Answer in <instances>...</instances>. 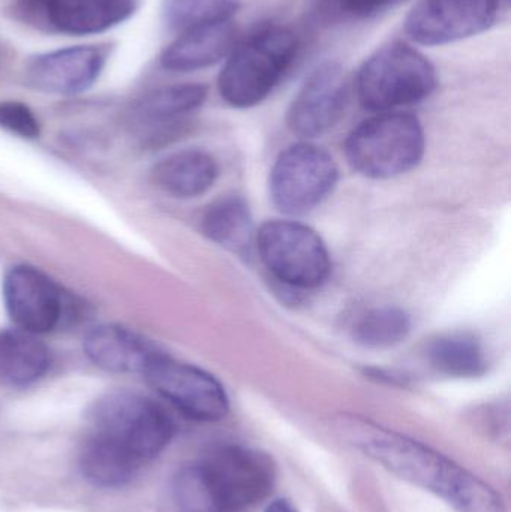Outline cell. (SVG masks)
I'll use <instances>...</instances> for the list:
<instances>
[{"label": "cell", "instance_id": "6da1fadb", "mask_svg": "<svg viewBox=\"0 0 511 512\" xmlns=\"http://www.w3.org/2000/svg\"><path fill=\"white\" fill-rule=\"evenodd\" d=\"M345 438L401 480L440 496L458 512H506L500 493L422 442L371 421L344 420Z\"/></svg>", "mask_w": 511, "mask_h": 512}, {"label": "cell", "instance_id": "7a4b0ae2", "mask_svg": "<svg viewBox=\"0 0 511 512\" xmlns=\"http://www.w3.org/2000/svg\"><path fill=\"white\" fill-rule=\"evenodd\" d=\"M90 436L111 445L143 466L170 444L174 424L150 397L129 390L110 391L87 414Z\"/></svg>", "mask_w": 511, "mask_h": 512}, {"label": "cell", "instance_id": "3957f363", "mask_svg": "<svg viewBox=\"0 0 511 512\" xmlns=\"http://www.w3.org/2000/svg\"><path fill=\"white\" fill-rule=\"evenodd\" d=\"M297 54V38L278 24L251 33L228 54L218 77L221 98L231 107L251 108L273 92Z\"/></svg>", "mask_w": 511, "mask_h": 512}, {"label": "cell", "instance_id": "277c9868", "mask_svg": "<svg viewBox=\"0 0 511 512\" xmlns=\"http://www.w3.org/2000/svg\"><path fill=\"white\" fill-rule=\"evenodd\" d=\"M431 60L404 42L384 45L360 66L356 92L365 110L387 113L429 98L437 89Z\"/></svg>", "mask_w": 511, "mask_h": 512}, {"label": "cell", "instance_id": "5b68a950", "mask_svg": "<svg viewBox=\"0 0 511 512\" xmlns=\"http://www.w3.org/2000/svg\"><path fill=\"white\" fill-rule=\"evenodd\" d=\"M425 132L416 116L380 113L351 131L345 141L348 164L368 179L384 180L416 168L425 155Z\"/></svg>", "mask_w": 511, "mask_h": 512}, {"label": "cell", "instance_id": "8992f818", "mask_svg": "<svg viewBox=\"0 0 511 512\" xmlns=\"http://www.w3.org/2000/svg\"><path fill=\"white\" fill-rule=\"evenodd\" d=\"M197 465L218 512H243L264 501L278 475L269 454L234 444L213 447Z\"/></svg>", "mask_w": 511, "mask_h": 512}, {"label": "cell", "instance_id": "52a82bcc", "mask_svg": "<svg viewBox=\"0 0 511 512\" xmlns=\"http://www.w3.org/2000/svg\"><path fill=\"white\" fill-rule=\"evenodd\" d=\"M255 246L273 277L293 289L318 288L332 270L326 243L299 222H266L255 234Z\"/></svg>", "mask_w": 511, "mask_h": 512}, {"label": "cell", "instance_id": "ba28073f", "mask_svg": "<svg viewBox=\"0 0 511 512\" xmlns=\"http://www.w3.org/2000/svg\"><path fill=\"white\" fill-rule=\"evenodd\" d=\"M338 177L335 159L326 149L312 143L293 144L270 171L273 206L285 215H306L332 194Z\"/></svg>", "mask_w": 511, "mask_h": 512}, {"label": "cell", "instance_id": "9c48e42d", "mask_svg": "<svg viewBox=\"0 0 511 512\" xmlns=\"http://www.w3.org/2000/svg\"><path fill=\"white\" fill-rule=\"evenodd\" d=\"M147 384L183 415L200 423L227 417L230 400L215 376L159 352L141 373Z\"/></svg>", "mask_w": 511, "mask_h": 512}, {"label": "cell", "instance_id": "30bf717a", "mask_svg": "<svg viewBox=\"0 0 511 512\" xmlns=\"http://www.w3.org/2000/svg\"><path fill=\"white\" fill-rule=\"evenodd\" d=\"M501 0H420L405 18L404 29L420 45L452 44L494 26Z\"/></svg>", "mask_w": 511, "mask_h": 512}, {"label": "cell", "instance_id": "8fae6325", "mask_svg": "<svg viewBox=\"0 0 511 512\" xmlns=\"http://www.w3.org/2000/svg\"><path fill=\"white\" fill-rule=\"evenodd\" d=\"M135 0H14L15 18L59 35L83 36L105 32L128 20Z\"/></svg>", "mask_w": 511, "mask_h": 512}, {"label": "cell", "instance_id": "7c38bea8", "mask_svg": "<svg viewBox=\"0 0 511 512\" xmlns=\"http://www.w3.org/2000/svg\"><path fill=\"white\" fill-rule=\"evenodd\" d=\"M3 303L15 328L41 334L56 330L68 312L65 292L48 274L29 264H17L3 276Z\"/></svg>", "mask_w": 511, "mask_h": 512}, {"label": "cell", "instance_id": "4fadbf2b", "mask_svg": "<svg viewBox=\"0 0 511 512\" xmlns=\"http://www.w3.org/2000/svg\"><path fill=\"white\" fill-rule=\"evenodd\" d=\"M348 93L347 72L341 63H320L306 78L288 110V128L302 138L326 134L341 120Z\"/></svg>", "mask_w": 511, "mask_h": 512}, {"label": "cell", "instance_id": "5bb4252c", "mask_svg": "<svg viewBox=\"0 0 511 512\" xmlns=\"http://www.w3.org/2000/svg\"><path fill=\"white\" fill-rule=\"evenodd\" d=\"M108 50L77 45L38 54L24 66V83L36 92L71 96L86 92L104 71Z\"/></svg>", "mask_w": 511, "mask_h": 512}, {"label": "cell", "instance_id": "9a60e30c", "mask_svg": "<svg viewBox=\"0 0 511 512\" xmlns=\"http://www.w3.org/2000/svg\"><path fill=\"white\" fill-rule=\"evenodd\" d=\"M83 351L96 367L105 372L143 373L161 349L131 328L99 324L84 334Z\"/></svg>", "mask_w": 511, "mask_h": 512}, {"label": "cell", "instance_id": "2e32d148", "mask_svg": "<svg viewBox=\"0 0 511 512\" xmlns=\"http://www.w3.org/2000/svg\"><path fill=\"white\" fill-rule=\"evenodd\" d=\"M203 84H173L144 95L132 110L134 122L149 129L153 138L170 137L185 126V120L207 99Z\"/></svg>", "mask_w": 511, "mask_h": 512}, {"label": "cell", "instance_id": "e0dca14e", "mask_svg": "<svg viewBox=\"0 0 511 512\" xmlns=\"http://www.w3.org/2000/svg\"><path fill=\"white\" fill-rule=\"evenodd\" d=\"M237 30L231 21L206 24L180 33L164 51L161 66L171 72H192L209 68L236 47Z\"/></svg>", "mask_w": 511, "mask_h": 512}, {"label": "cell", "instance_id": "ac0fdd59", "mask_svg": "<svg viewBox=\"0 0 511 512\" xmlns=\"http://www.w3.org/2000/svg\"><path fill=\"white\" fill-rule=\"evenodd\" d=\"M218 176L215 158L198 149L171 153L152 170V182L156 188L183 200L206 194L215 185Z\"/></svg>", "mask_w": 511, "mask_h": 512}, {"label": "cell", "instance_id": "d6986e66", "mask_svg": "<svg viewBox=\"0 0 511 512\" xmlns=\"http://www.w3.org/2000/svg\"><path fill=\"white\" fill-rule=\"evenodd\" d=\"M51 352L36 334L20 328L0 330V384L27 387L48 372Z\"/></svg>", "mask_w": 511, "mask_h": 512}, {"label": "cell", "instance_id": "ffe728a7", "mask_svg": "<svg viewBox=\"0 0 511 512\" xmlns=\"http://www.w3.org/2000/svg\"><path fill=\"white\" fill-rule=\"evenodd\" d=\"M201 231L207 239L234 254H249L255 245L251 210L240 195L213 201L201 218Z\"/></svg>", "mask_w": 511, "mask_h": 512}, {"label": "cell", "instance_id": "44dd1931", "mask_svg": "<svg viewBox=\"0 0 511 512\" xmlns=\"http://www.w3.org/2000/svg\"><path fill=\"white\" fill-rule=\"evenodd\" d=\"M429 366L449 378L473 379L488 370L482 340L470 331H453L435 337L426 349Z\"/></svg>", "mask_w": 511, "mask_h": 512}, {"label": "cell", "instance_id": "7402d4cb", "mask_svg": "<svg viewBox=\"0 0 511 512\" xmlns=\"http://www.w3.org/2000/svg\"><path fill=\"white\" fill-rule=\"evenodd\" d=\"M141 466L116 448L89 436L80 453V471L93 486L119 489L134 480Z\"/></svg>", "mask_w": 511, "mask_h": 512}, {"label": "cell", "instance_id": "603a6c76", "mask_svg": "<svg viewBox=\"0 0 511 512\" xmlns=\"http://www.w3.org/2000/svg\"><path fill=\"white\" fill-rule=\"evenodd\" d=\"M411 327V316L401 307H375L356 322L353 339L363 348L389 349L404 342Z\"/></svg>", "mask_w": 511, "mask_h": 512}, {"label": "cell", "instance_id": "cb8c5ba5", "mask_svg": "<svg viewBox=\"0 0 511 512\" xmlns=\"http://www.w3.org/2000/svg\"><path fill=\"white\" fill-rule=\"evenodd\" d=\"M239 8L240 0H164L162 18L168 29L182 33L206 24L231 21Z\"/></svg>", "mask_w": 511, "mask_h": 512}, {"label": "cell", "instance_id": "d4e9b609", "mask_svg": "<svg viewBox=\"0 0 511 512\" xmlns=\"http://www.w3.org/2000/svg\"><path fill=\"white\" fill-rule=\"evenodd\" d=\"M174 498L182 512H218L197 463L180 469L174 478Z\"/></svg>", "mask_w": 511, "mask_h": 512}, {"label": "cell", "instance_id": "484cf974", "mask_svg": "<svg viewBox=\"0 0 511 512\" xmlns=\"http://www.w3.org/2000/svg\"><path fill=\"white\" fill-rule=\"evenodd\" d=\"M0 129L23 140H36L41 135V122L29 105L20 101H2Z\"/></svg>", "mask_w": 511, "mask_h": 512}, {"label": "cell", "instance_id": "4316f807", "mask_svg": "<svg viewBox=\"0 0 511 512\" xmlns=\"http://www.w3.org/2000/svg\"><path fill=\"white\" fill-rule=\"evenodd\" d=\"M321 9L332 18L365 20L380 14L396 0H318Z\"/></svg>", "mask_w": 511, "mask_h": 512}, {"label": "cell", "instance_id": "83f0119b", "mask_svg": "<svg viewBox=\"0 0 511 512\" xmlns=\"http://www.w3.org/2000/svg\"><path fill=\"white\" fill-rule=\"evenodd\" d=\"M366 373H369L371 378L378 379V381H386L389 384H407V376L401 375V373L386 372V370L381 369H369L366 370Z\"/></svg>", "mask_w": 511, "mask_h": 512}, {"label": "cell", "instance_id": "f1b7e54d", "mask_svg": "<svg viewBox=\"0 0 511 512\" xmlns=\"http://www.w3.org/2000/svg\"><path fill=\"white\" fill-rule=\"evenodd\" d=\"M264 512H299L297 508L291 504V501L288 499L279 498L275 499V501L270 502L269 507L266 508Z\"/></svg>", "mask_w": 511, "mask_h": 512}]
</instances>
